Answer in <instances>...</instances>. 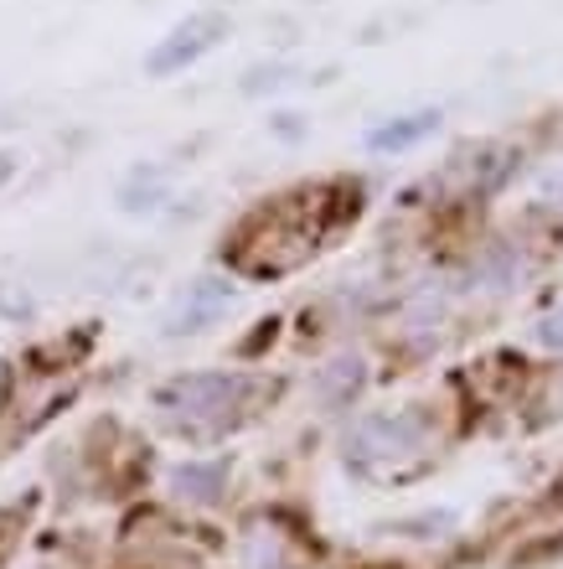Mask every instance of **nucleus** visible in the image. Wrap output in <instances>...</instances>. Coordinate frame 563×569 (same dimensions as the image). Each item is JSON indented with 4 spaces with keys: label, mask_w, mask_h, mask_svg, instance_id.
Listing matches in <instances>:
<instances>
[{
    "label": "nucleus",
    "mask_w": 563,
    "mask_h": 569,
    "mask_svg": "<svg viewBox=\"0 0 563 569\" xmlns=\"http://www.w3.org/2000/svg\"><path fill=\"white\" fill-rule=\"evenodd\" d=\"M165 197H171V171L155 161L134 166L130 177L119 181V212H130V218H140V212H161Z\"/></svg>",
    "instance_id": "obj_9"
},
{
    "label": "nucleus",
    "mask_w": 563,
    "mask_h": 569,
    "mask_svg": "<svg viewBox=\"0 0 563 569\" xmlns=\"http://www.w3.org/2000/svg\"><path fill=\"white\" fill-rule=\"evenodd\" d=\"M269 136L284 140V146H300V140L311 136V120L295 114V109H274V114H269Z\"/></svg>",
    "instance_id": "obj_13"
},
{
    "label": "nucleus",
    "mask_w": 563,
    "mask_h": 569,
    "mask_svg": "<svg viewBox=\"0 0 563 569\" xmlns=\"http://www.w3.org/2000/svg\"><path fill=\"white\" fill-rule=\"evenodd\" d=\"M512 171H517V150L512 146H475V150L450 156L445 171L434 177V187H450L460 202H475V197L502 192Z\"/></svg>",
    "instance_id": "obj_4"
},
{
    "label": "nucleus",
    "mask_w": 563,
    "mask_h": 569,
    "mask_svg": "<svg viewBox=\"0 0 563 569\" xmlns=\"http://www.w3.org/2000/svg\"><path fill=\"white\" fill-rule=\"evenodd\" d=\"M16 171H21V156H16V150H6V146H0V192H6V187H11V181H16Z\"/></svg>",
    "instance_id": "obj_16"
},
{
    "label": "nucleus",
    "mask_w": 563,
    "mask_h": 569,
    "mask_svg": "<svg viewBox=\"0 0 563 569\" xmlns=\"http://www.w3.org/2000/svg\"><path fill=\"white\" fill-rule=\"evenodd\" d=\"M362 389H368V358L352 352V347L336 352V358H326L311 373V393H315V405L321 409H346Z\"/></svg>",
    "instance_id": "obj_8"
},
{
    "label": "nucleus",
    "mask_w": 563,
    "mask_h": 569,
    "mask_svg": "<svg viewBox=\"0 0 563 569\" xmlns=\"http://www.w3.org/2000/svg\"><path fill=\"white\" fill-rule=\"evenodd\" d=\"M259 393V378L253 373H228V368H212V373H177L155 389V409H161L171 425L192 435H218L238 409H249V399Z\"/></svg>",
    "instance_id": "obj_2"
},
{
    "label": "nucleus",
    "mask_w": 563,
    "mask_h": 569,
    "mask_svg": "<svg viewBox=\"0 0 563 569\" xmlns=\"http://www.w3.org/2000/svg\"><path fill=\"white\" fill-rule=\"evenodd\" d=\"M533 274V259L522 243H486L475 264L465 270V290H486V296H506V290H517L522 280Z\"/></svg>",
    "instance_id": "obj_7"
},
{
    "label": "nucleus",
    "mask_w": 563,
    "mask_h": 569,
    "mask_svg": "<svg viewBox=\"0 0 563 569\" xmlns=\"http://www.w3.org/2000/svg\"><path fill=\"white\" fill-rule=\"evenodd\" d=\"M233 37V16L218 11V6H202V11H187L177 21V27L165 31V37H155V47L145 52V78H155V83H165V78H181L192 73L202 58H212L218 47Z\"/></svg>",
    "instance_id": "obj_3"
},
{
    "label": "nucleus",
    "mask_w": 563,
    "mask_h": 569,
    "mask_svg": "<svg viewBox=\"0 0 563 569\" xmlns=\"http://www.w3.org/2000/svg\"><path fill=\"white\" fill-rule=\"evenodd\" d=\"M228 487V466L223 461H181L171 471V492L181 502H218V492Z\"/></svg>",
    "instance_id": "obj_10"
},
{
    "label": "nucleus",
    "mask_w": 563,
    "mask_h": 569,
    "mask_svg": "<svg viewBox=\"0 0 563 569\" xmlns=\"http://www.w3.org/2000/svg\"><path fill=\"white\" fill-rule=\"evenodd\" d=\"M440 124H445V109L419 104V109H403V114L378 120L368 136H362V146H368V156H403V150H419L424 140L440 136Z\"/></svg>",
    "instance_id": "obj_6"
},
{
    "label": "nucleus",
    "mask_w": 563,
    "mask_h": 569,
    "mask_svg": "<svg viewBox=\"0 0 563 569\" xmlns=\"http://www.w3.org/2000/svg\"><path fill=\"white\" fill-rule=\"evenodd\" d=\"M238 306V280L233 274H202L177 296V306L165 311V337H192V331L218 327Z\"/></svg>",
    "instance_id": "obj_5"
},
{
    "label": "nucleus",
    "mask_w": 563,
    "mask_h": 569,
    "mask_svg": "<svg viewBox=\"0 0 563 569\" xmlns=\"http://www.w3.org/2000/svg\"><path fill=\"white\" fill-rule=\"evenodd\" d=\"M543 208L563 218V171H553V177L543 181Z\"/></svg>",
    "instance_id": "obj_15"
},
{
    "label": "nucleus",
    "mask_w": 563,
    "mask_h": 569,
    "mask_svg": "<svg viewBox=\"0 0 563 569\" xmlns=\"http://www.w3.org/2000/svg\"><path fill=\"white\" fill-rule=\"evenodd\" d=\"M430 450H434V415L424 405L362 415L352 425V435H346V466H356L362 477H399V471L424 461Z\"/></svg>",
    "instance_id": "obj_1"
},
{
    "label": "nucleus",
    "mask_w": 563,
    "mask_h": 569,
    "mask_svg": "<svg viewBox=\"0 0 563 569\" xmlns=\"http://www.w3.org/2000/svg\"><path fill=\"white\" fill-rule=\"evenodd\" d=\"M533 337H537L543 347H549V352H563V306H559V311H549L543 321H537Z\"/></svg>",
    "instance_id": "obj_14"
},
{
    "label": "nucleus",
    "mask_w": 563,
    "mask_h": 569,
    "mask_svg": "<svg viewBox=\"0 0 563 569\" xmlns=\"http://www.w3.org/2000/svg\"><path fill=\"white\" fill-rule=\"evenodd\" d=\"M290 565V549L274 528H253L249 543H243V569H284Z\"/></svg>",
    "instance_id": "obj_12"
},
{
    "label": "nucleus",
    "mask_w": 563,
    "mask_h": 569,
    "mask_svg": "<svg viewBox=\"0 0 563 569\" xmlns=\"http://www.w3.org/2000/svg\"><path fill=\"white\" fill-rule=\"evenodd\" d=\"M305 68L290 58H269V62H253L249 73L238 78V93H249V99H264V93H284V89H295V83H305Z\"/></svg>",
    "instance_id": "obj_11"
}]
</instances>
